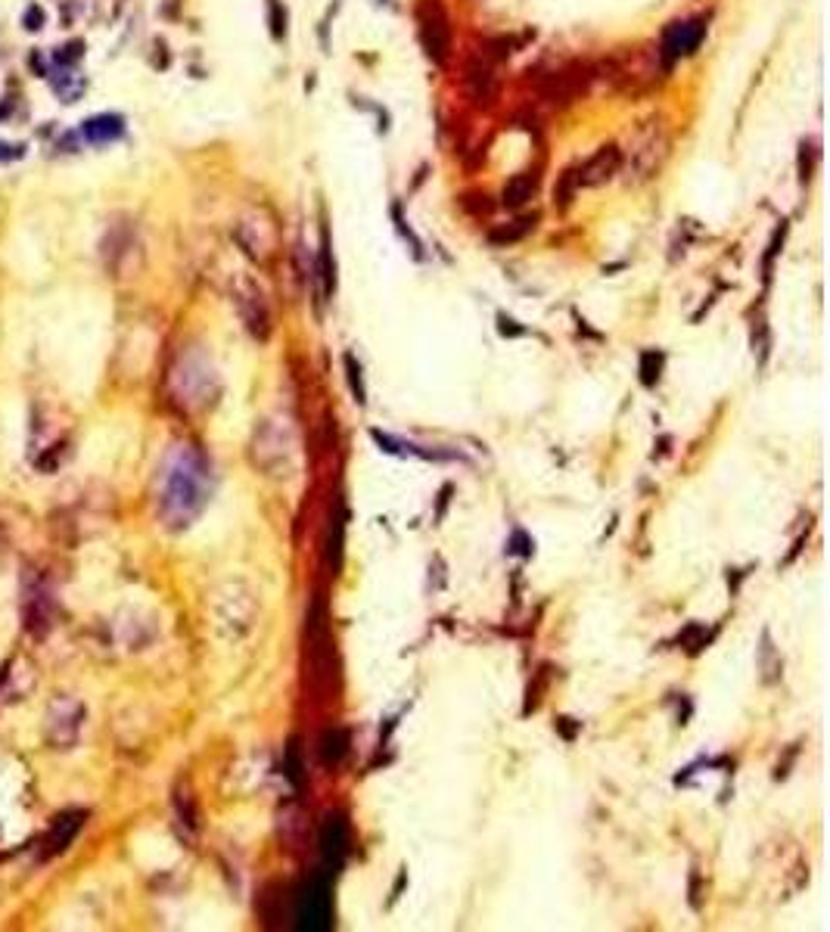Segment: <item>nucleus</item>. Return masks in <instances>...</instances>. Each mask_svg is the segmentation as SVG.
Masks as SVG:
<instances>
[{
    "instance_id": "f257e3e1",
    "label": "nucleus",
    "mask_w": 830,
    "mask_h": 932,
    "mask_svg": "<svg viewBox=\"0 0 830 932\" xmlns=\"http://www.w3.org/2000/svg\"><path fill=\"white\" fill-rule=\"evenodd\" d=\"M212 494V469L193 444H175L159 476V516L168 529H187L205 511Z\"/></svg>"
},
{
    "instance_id": "f03ea898",
    "label": "nucleus",
    "mask_w": 830,
    "mask_h": 932,
    "mask_svg": "<svg viewBox=\"0 0 830 932\" xmlns=\"http://www.w3.org/2000/svg\"><path fill=\"white\" fill-rule=\"evenodd\" d=\"M669 150H672L669 125L663 115H653V118L638 125V131L631 134L629 143H626V150H619V155H622L619 172L626 175L629 184H644V180L656 178L663 172Z\"/></svg>"
},
{
    "instance_id": "7ed1b4c3",
    "label": "nucleus",
    "mask_w": 830,
    "mask_h": 932,
    "mask_svg": "<svg viewBox=\"0 0 830 932\" xmlns=\"http://www.w3.org/2000/svg\"><path fill=\"white\" fill-rule=\"evenodd\" d=\"M172 392L187 407L212 404L218 382H215V370L209 367V361L200 352H187L178 357V364L172 367Z\"/></svg>"
},
{
    "instance_id": "20e7f679",
    "label": "nucleus",
    "mask_w": 830,
    "mask_h": 932,
    "mask_svg": "<svg viewBox=\"0 0 830 932\" xmlns=\"http://www.w3.org/2000/svg\"><path fill=\"white\" fill-rule=\"evenodd\" d=\"M66 451L68 436L60 429L56 417L45 407H35L32 423H28V457H32V464L41 473H53V469H60Z\"/></svg>"
},
{
    "instance_id": "39448f33",
    "label": "nucleus",
    "mask_w": 830,
    "mask_h": 932,
    "mask_svg": "<svg viewBox=\"0 0 830 932\" xmlns=\"http://www.w3.org/2000/svg\"><path fill=\"white\" fill-rule=\"evenodd\" d=\"M417 35L432 66L445 68L451 60V16L442 0H417Z\"/></svg>"
},
{
    "instance_id": "423d86ee",
    "label": "nucleus",
    "mask_w": 830,
    "mask_h": 932,
    "mask_svg": "<svg viewBox=\"0 0 830 932\" xmlns=\"http://www.w3.org/2000/svg\"><path fill=\"white\" fill-rule=\"evenodd\" d=\"M666 68L669 66L659 60V53H651L647 47H634L609 63V81L622 90L641 93V90H651L663 78Z\"/></svg>"
},
{
    "instance_id": "0eeeda50",
    "label": "nucleus",
    "mask_w": 830,
    "mask_h": 932,
    "mask_svg": "<svg viewBox=\"0 0 830 932\" xmlns=\"http://www.w3.org/2000/svg\"><path fill=\"white\" fill-rule=\"evenodd\" d=\"M85 728V706L75 696H56L47 709V743L53 750H72Z\"/></svg>"
},
{
    "instance_id": "6e6552de",
    "label": "nucleus",
    "mask_w": 830,
    "mask_h": 932,
    "mask_svg": "<svg viewBox=\"0 0 830 932\" xmlns=\"http://www.w3.org/2000/svg\"><path fill=\"white\" fill-rule=\"evenodd\" d=\"M56 619V600L41 576H28L23 581V628L32 638H45Z\"/></svg>"
},
{
    "instance_id": "1a4fd4ad",
    "label": "nucleus",
    "mask_w": 830,
    "mask_h": 932,
    "mask_svg": "<svg viewBox=\"0 0 830 932\" xmlns=\"http://www.w3.org/2000/svg\"><path fill=\"white\" fill-rule=\"evenodd\" d=\"M234 237L240 249L247 252L249 259L255 262H268V255L274 252V243H277V227L268 218V212L262 209H249L240 215V222L234 227Z\"/></svg>"
},
{
    "instance_id": "9d476101",
    "label": "nucleus",
    "mask_w": 830,
    "mask_h": 932,
    "mask_svg": "<svg viewBox=\"0 0 830 932\" xmlns=\"http://www.w3.org/2000/svg\"><path fill=\"white\" fill-rule=\"evenodd\" d=\"M330 917H334V905H330L327 877H315L302 886L295 898V920L302 930H327Z\"/></svg>"
},
{
    "instance_id": "9b49d317",
    "label": "nucleus",
    "mask_w": 830,
    "mask_h": 932,
    "mask_svg": "<svg viewBox=\"0 0 830 932\" xmlns=\"http://www.w3.org/2000/svg\"><path fill=\"white\" fill-rule=\"evenodd\" d=\"M591 81H594V68L584 66V63H573V66L548 75L544 85H541V93H544V100L554 103V106H569L573 100L582 97Z\"/></svg>"
},
{
    "instance_id": "f8f14e48",
    "label": "nucleus",
    "mask_w": 830,
    "mask_h": 932,
    "mask_svg": "<svg viewBox=\"0 0 830 932\" xmlns=\"http://www.w3.org/2000/svg\"><path fill=\"white\" fill-rule=\"evenodd\" d=\"M703 35H706V23H703V20L672 23L669 28H666L663 45L656 47V53H659V60H663L666 66H672L675 60H681V56H691V53H694L696 47H700V41H703Z\"/></svg>"
},
{
    "instance_id": "ddd939ff",
    "label": "nucleus",
    "mask_w": 830,
    "mask_h": 932,
    "mask_svg": "<svg viewBox=\"0 0 830 932\" xmlns=\"http://www.w3.org/2000/svg\"><path fill=\"white\" fill-rule=\"evenodd\" d=\"M85 821H88V811H85V808H66V811H60V815L50 821L47 836L41 840V858L47 861V858L63 855L68 845L75 843V836L81 833Z\"/></svg>"
},
{
    "instance_id": "4468645a",
    "label": "nucleus",
    "mask_w": 830,
    "mask_h": 932,
    "mask_svg": "<svg viewBox=\"0 0 830 932\" xmlns=\"http://www.w3.org/2000/svg\"><path fill=\"white\" fill-rule=\"evenodd\" d=\"M234 302H237V308H240L243 320H247L249 333L259 336V339H268L271 311H268V302H265V295H262V289L255 287L252 280H240L237 289H234Z\"/></svg>"
},
{
    "instance_id": "2eb2a0df",
    "label": "nucleus",
    "mask_w": 830,
    "mask_h": 932,
    "mask_svg": "<svg viewBox=\"0 0 830 932\" xmlns=\"http://www.w3.org/2000/svg\"><path fill=\"white\" fill-rule=\"evenodd\" d=\"M619 165H622V155H619V147L616 143H606L598 153H591L584 159L582 165L576 168V184L579 187H604L609 180L619 175Z\"/></svg>"
},
{
    "instance_id": "dca6fc26",
    "label": "nucleus",
    "mask_w": 830,
    "mask_h": 932,
    "mask_svg": "<svg viewBox=\"0 0 830 932\" xmlns=\"http://www.w3.org/2000/svg\"><path fill=\"white\" fill-rule=\"evenodd\" d=\"M467 93H470L473 103L479 106H492L494 97H498V75H494V66L489 56H473L467 63Z\"/></svg>"
},
{
    "instance_id": "f3484780",
    "label": "nucleus",
    "mask_w": 830,
    "mask_h": 932,
    "mask_svg": "<svg viewBox=\"0 0 830 932\" xmlns=\"http://www.w3.org/2000/svg\"><path fill=\"white\" fill-rule=\"evenodd\" d=\"M345 848H349V827L342 818H327V823L320 827V855H324V865L327 867H339L342 858H345Z\"/></svg>"
},
{
    "instance_id": "a211bd4d",
    "label": "nucleus",
    "mask_w": 830,
    "mask_h": 932,
    "mask_svg": "<svg viewBox=\"0 0 830 932\" xmlns=\"http://www.w3.org/2000/svg\"><path fill=\"white\" fill-rule=\"evenodd\" d=\"M125 134V118L115 115V112H103V115H90L88 122L81 125V137L93 143V147H103V143H113Z\"/></svg>"
},
{
    "instance_id": "6ab92c4d",
    "label": "nucleus",
    "mask_w": 830,
    "mask_h": 932,
    "mask_svg": "<svg viewBox=\"0 0 830 932\" xmlns=\"http://www.w3.org/2000/svg\"><path fill=\"white\" fill-rule=\"evenodd\" d=\"M536 190H539V175H536V172L514 175V178L504 184V190H501V205H504V209H523L526 202L536 197Z\"/></svg>"
},
{
    "instance_id": "aec40b11",
    "label": "nucleus",
    "mask_w": 830,
    "mask_h": 932,
    "mask_svg": "<svg viewBox=\"0 0 830 932\" xmlns=\"http://www.w3.org/2000/svg\"><path fill=\"white\" fill-rule=\"evenodd\" d=\"M536 224H539V215H523V218L504 224V227H494L492 234H489V240H492L494 245L519 243L523 237H529V234L536 230Z\"/></svg>"
},
{
    "instance_id": "412c9836",
    "label": "nucleus",
    "mask_w": 830,
    "mask_h": 932,
    "mask_svg": "<svg viewBox=\"0 0 830 932\" xmlns=\"http://www.w3.org/2000/svg\"><path fill=\"white\" fill-rule=\"evenodd\" d=\"M349 753V733L345 731H327L320 736V758L324 765H339Z\"/></svg>"
},
{
    "instance_id": "4be33fe9",
    "label": "nucleus",
    "mask_w": 830,
    "mask_h": 932,
    "mask_svg": "<svg viewBox=\"0 0 830 932\" xmlns=\"http://www.w3.org/2000/svg\"><path fill=\"white\" fill-rule=\"evenodd\" d=\"M334 255H330V234L324 227V240H320V280H324V295H334L337 289V274H334Z\"/></svg>"
},
{
    "instance_id": "5701e85b",
    "label": "nucleus",
    "mask_w": 830,
    "mask_h": 932,
    "mask_svg": "<svg viewBox=\"0 0 830 932\" xmlns=\"http://www.w3.org/2000/svg\"><path fill=\"white\" fill-rule=\"evenodd\" d=\"M13 507L10 504H0V554H7L16 541V529H13V519H10Z\"/></svg>"
},
{
    "instance_id": "b1692460",
    "label": "nucleus",
    "mask_w": 830,
    "mask_h": 932,
    "mask_svg": "<svg viewBox=\"0 0 830 932\" xmlns=\"http://www.w3.org/2000/svg\"><path fill=\"white\" fill-rule=\"evenodd\" d=\"M334 526H330V541H327V559L334 563V566H339V556H342V532H345V526H342V516H334L330 519Z\"/></svg>"
},
{
    "instance_id": "393cba45",
    "label": "nucleus",
    "mask_w": 830,
    "mask_h": 932,
    "mask_svg": "<svg viewBox=\"0 0 830 932\" xmlns=\"http://www.w3.org/2000/svg\"><path fill=\"white\" fill-rule=\"evenodd\" d=\"M81 56H85V45H81V41H68L66 47H60V50L53 53V63L60 68H72Z\"/></svg>"
},
{
    "instance_id": "a878e982",
    "label": "nucleus",
    "mask_w": 830,
    "mask_h": 932,
    "mask_svg": "<svg viewBox=\"0 0 830 932\" xmlns=\"http://www.w3.org/2000/svg\"><path fill=\"white\" fill-rule=\"evenodd\" d=\"M175 808H178L180 821L187 823L190 830H197V811H193V799H190L187 790H178V793H175Z\"/></svg>"
},
{
    "instance_id": "bb28decb",
    "label": "nucleus",
    "mask_w": 830,
    "mask_h": 932,
    "mask_svg": "<svg viewBox=\"0 0 830 932\" xmlns=\"http://www.w3.org/2000/svg\"><path fill=\"white\" fill-rule=\"evenodd\" d=\"M576 172H566L561 178V187H554V202L561 205V209H566L569 205V200H573V193H576Z\"/></svg>"
},
{
    "instance_id": "cd10ccee",
    "label": "nucleus",
    "mask_w": 830,
    "mask_h": 932,
    "mask_svg": "<svg viewBox=\"0 0 830 932\" xmlns=\"http://www.w3.org/2000/svg\"><path fill=\"white\" fill-rule=\"evenodd\" d=\"M345 370H349V382H352V392H355V401L364 404V382H361V367L359 361L352 355H345Z\"/></svg>"
},
{
    "instance_id": "c85d7f7f",
    "label": "nucleus",
    "mask_w": 830,
    "mask_h": 932,
    "mask_svg": "<svg viewBox=\"0 0 830 932\" xmlns=\"http://www.w3.org/2000/svg\"><path fill=\"white\" fill-rule=\"evenodd\" d=\"M23 25L28 28V32H41V25H45V13H41V7H28L23 13Z\"/></svg>"
},
{
    "instance_id": "c756f323",
    "label": "nucleus",
    "mask_w": 830,
    "mask_h": 932,
    "mask_svg": "<svg viewBox=\"0 0 830 932\" xmlns=\"http://www.w3.org/2000/svg\"><path fill=\"white\" fill-rule=\"evenodd\" d=\"M25 155V143H0V162H13V159H23Z\"/></svg>"
},
{
    "instance_id": "7c9ffc66",
    "label": "nucleus",
    "mask_w": 830,
    "mask_h": 932,
    "mask_svg": "<svg viewBox=\"0 0 830 932\" xmlns=\"http://www.w3.org/2000/svg\"><path fill=\"white\" fill-rule=\"evenodd\" d=\"M284 20L287 16H280V3L277 0H271V28H274V38H284Z\"/></svg>"
},
{
    "instance_id": "2f4dec72",
    "label": "nucleus",
    "mask_w": 830,
    "mask_h": 932,
    "mask_svg": "<svg viewBox=\"0 0 830 932\" xmlns=\"http://www.w3.org/2000/svg\"><path fill=\"white\" fill-rule=\"evenodd\" d=\"M501 333H504V336H507V333H511V336H519V333H523V330H519V327H514V320H507V317H501Z\"/></svg>"
}]
</instances>
